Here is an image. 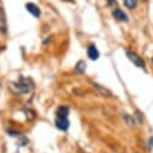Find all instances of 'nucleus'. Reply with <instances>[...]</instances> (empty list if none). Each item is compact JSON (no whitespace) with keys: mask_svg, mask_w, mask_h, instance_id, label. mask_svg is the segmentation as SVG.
Listing matches in <instances>:
<instances>
[{"mask_svg":"<svg viewBox=\"0 0 153 153\" xmlns=\"http://www.w3.org/2000/svg\"><path fill=\"white\" fill-rule=\"evenodd\" d=\"M87 53H88V57L92 59V60H97L99 58V51L97 50V47L94 45H91L87 50Z\"/></svg>","mask_w":153,"mask_h":153,"instance_id":"423d86ee","label":"nucleus"},{"mask_svg":"<svg viewBox=\"0 0 153 153\" xmlns=\"http://www.w3.org/2000/svg\"><path fill=\"white\" fill-rule=\"evenodd\" d=\"M13 86H16V88H17V91L19 93H28V92H30L33 89V85H31L30 80H27V79H21Z\"/></svg>","mask_w":153,"mask_h":153,"instance_id":"f257e3e1","label":"nucleus"},{"mask_svg":"<svg viewBox=\"0 0 153 153\" xmlns=\"http://www.w3.org/2000/svg\"><path fill=\"white\" fill-rule=\"evenodd\" d=\"M25 7H27V10H28L34 17H39V16H40V9L37 7L35 4H33V3H28V4L25 5Z\"/></svg>","mask_w":153,"mask_h":153,"instance_id":"20e7f679","label":"nucleus"},{"mask_svg":"<svg viewBox=\"0 0 153 153\" xmlns=\"http://www.w3.org/2000/svg\"><path fill=\"white\" fill-rule=\"evenodd\" d=\"M127 56H128V58L134 63V65H136L137 68L145 69L146 63H145V60H143L140 56H137L136 53H134V52H131V51H127Z\"/></svg>","mask_w":153,"mask_h":153,"instance_id":"f03ea898","label":"nucleus"},{"mask_svg":"<svg viewBox=\"0 0 153 153\" xmlns=\"http://www.w3.org/2000/svg\"><path fill=\"white\" fill-rule=\"evenodd\" d=\"M124 5H126L128 9L133 10V9H135L136 5H137V0H124Z\"/></svg>","mask_w":153,"mask_h":153,"instance_id":"1a4fd4ad","label":"nucleus"},{"mask_svg":"<svg viewBox=\"0 0 153 153\" xmlns=\"http://www.w3.org/2000/svg\"><path fill=\"white\" fill-rule=\"evenodd\" d=\"M85 69H86V63L85 62H79L77 64H76V70H77L79 72H83L85 71Z\"/></svg>","mask_w":153,"mask_h":153,"instance_id":"9d476101","label":"nucleus"},{"mask_svg":"<svg viewBox=\"0 0 153 153\" xmlns=\"http://www.w3.org/2000/svg\"><path fill=\"white\" fill-rule=\"evenodd\" d=\"M152 62H153V59H152Z\"/></svg>","mask_w":153,"mask_h":153,"instance_id":"9b49d317","label":"nucleus"},{"mask_svg":"<svg viewBox=\"0 0 153 153\" xmlns=\"http://www.w3.org/2000/svg\"><path fill=\"white\" fill-rule=\"evenodd\" d=\"M56 127L60 130H68L69 128V121L68 118H58L56 117Z\"/></svg>","mask_w":153,"mask_h":153,"instance_id":"7ed1b4c3","label":"nucleus"},{"mask_svg":"<svg viewBox=\"0 0 153 153\" xmlns=\"http://www.w3.org/2000/svg\"><path fill=\"white\" fill-rule=\"evenodd\" d=\"M112 15H113V17L116 18V19H118V21H128V18H127V15L121 10V9H116L113 12H112Z\"/></svg>","mask_w":153,"mask_h":153,"instance_id":"0eeeda50","label":"nucleus"},{"mask_svg":"<svg viewBox=\"0 0 153 153\" xmlns=\"http://www.w3.org/2000/svg\"><path fill=\"white\" fill-rule=\"evenodd\" d=\"M57 117L58 118H68V114H69V107L68 106H59L57 108Z\"/></svg>","mask_w":153,"mask_h":153,"instance_id":"39448f33","label":"nucleus"},{"mask_svg":"<svg viewBox=\"0 0 153 153\" xmlns=\"http://www.w3.org/2000/svg\"><path fill=\"white\" fill-rule=\"evenodd\" d=\"M93 87H94L95 89H98L104 97H112V93H111L107 88H105V87H102V86H100V85H98V83H93Z\"/></svg>","mask_w":153,"mask_h":153,"instance_id":"6e6552de","label":"nucleus"}]
</instances>
